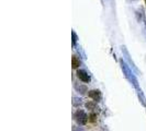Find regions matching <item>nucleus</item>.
<instances>
[{"mask_svg":"<svg viewBox=\"0 0 146 131\" xmlns=\"http://www.w3.org/2000/svg\"><path fill=\"white\" fill-rule=\"evenodd\" d=\"M74 118H75V120L77 121V124L82 126V124H86L88 121V116L86 115V113L84 111V110H80V109H78L75 114H74Z\"/></svg>","mask_w":146,"mask_h":131,"instance_id":"1","label":"nucleus"},{"mask_svg":"<svg viewBox=\"0 0 146 131\" xmlns=\"http://www.w3.org/2000/svg\"><path fill=\"white\" fill-rule=\"evenodd\" d=\"M121 67H122V69H123V71H124L125 75H126V78L129 79V80L131 81V82H133V84L135 85L136 87H139V85H137V81H136V79L133 77V74L131 73V70L127 68V66L125 65L124 62L121 60Z\"/></svg>","mask_w":146,"mask_h":131,"instance_id":"2","label":"nucleus"},{"mask_svg":"<svg viewBox=\"0 0 146 131\" xmlns=\"http://www.w3.org/2000/svg\"><path fill=\"white\" fill-rule=\"evenodd\" d=\"M88 95H89V97L92 98L95 102H99V101H101V98H102L101 92H100L99 90H91V91H89Z\"/></svg>","mask_w":146,"mask_h":131,"instance_id":"3","label":"nucleus"},{"mask_svg":"<svg viewBox=\"0 0 146 131\" xmlns=\"http://www.w3.org/2000/svg\"><path fill=\"white\" fill-rule=\"evenodd\" d=\"M76 74H77L78 79H79V80H81L82 82H86V83L90 82V77L88 75V73L86 72L85 70H78Z\"/></svg>","mask_w":146,"mask_h":131,"instance_id":"4","label":"nucleus"},{"mask_svg":"<svg viewBox=\"0 0 146 131\" xmlns=\"http://www.w3.org/2000/svg\"><path fill=\"white\" fill-rule=\"evenodd\" d=\"M72 66H73V69H77L80 66V60H79V58H77V56H73V58H72Z\"/></svg>","mask_w":146,"mask_h":131,"instance_id":"5","label":"nucleus"},{"mask_svg":"<svg viewBox=\"0 0 146 131\" xmlns=\"http://www.w3.org/2000/svg\"><path fill=\"white\" fill-rule=\"evenodd\" d=\"M76 88H77V90L80 92L81 94H85V93L87 92V87L82 86V85H79V86H78V85H76Z\"/></svg>","mask_w":146,"mask_h":131,"instance_id":"6","label":"nucleus"},{"mask_svg":"<svg viewBox=\"0 0 146 131\" xmlns=\"http://www.w3.org/2000/svg\"><path fill=\"white\" fill-rule=\"evenodd\" d=\"M86 107H87L88 109H95L96 104L94 102H88V103H86Z\"/></svg>","mask_w":146,"mask_h":131,"instance_id":"7","label":"nucleus"},{"mask_svg":"<svg viewBox=\"0 0 146 131\" xmlns=\"http://www.w3.org/2000/svg\"><path fill=\"white\" fill-rule=\"evenodd\" d=\"M89 118H90V121H96L97 115H96V114H94V113H91V114L89 115Z\"/></svg>","mask_w":146,"mask_h":131,"instance_id":"8","label":"nucleus"},{"mask_svg":"<svg viewBox=\"0 0 146 131\" xmlns=\"http://www.w3.org/2000/svg\"><path fill=\"white\" fill-rule=\"evenodd\" d=\"M72 34H73V44H74V45H75V44H76V41H77V36H76V34H75V32H73Z\"/></svg>","mask_w":146,"mask_h":131,"instance_id":"9","label":"nucleus"}]
</instances>
